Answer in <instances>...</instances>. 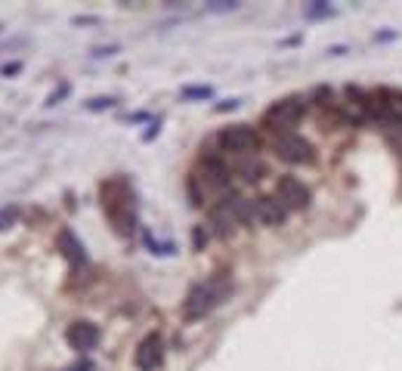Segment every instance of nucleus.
Returning a JSON list of instances; mask_svg holds the SVG:
<instances>
[{
	"label": "nucleus",
	"mask_w": 402,
	"mask_h": 371,
	"mask_svg": "<svg viewBox=\"0 0 402 371\" xmlns=\"http://www.w3.org/2000/svg\"><path fill=\"white\" fill-rule=\"evenodd\" d=\"M99 198H102V207H106L111 229L121 239H130L137 232V195H133L130 183L124 176H111V180L102 183Z\"/></svg>",
	"instance_id": "obj_1"
},
{
	"label": "nucleus",
	"mask_w": 402,
	"mask_h": 371,
	"mask_svg": "<svg viewBox=\"0 0 402 371\" xmlns=\"http://www.w3.org/2000/svg\"><path fill=\"white\" fill-rule=\"evenodd\" d=\"M229 279L226 276H220V279H211V281H201V285H192V291L189 297H186V303H183V316L186 318H201V316H207L217 303L226 300V294H229Z\"/></svg>",
	"instance_id": "obj_2"
},
{
	"label": "nucleus",
	"mask_w": 402,
	"mask_h": 371,
	"mask_svg": "<svg viewBox=\"0 0 402 371\" xmlns=\"http://www.w3.org/2000/svg\"><path fill=\"white\" fill-rule=\"evenodd\" d=\"M303 111H307V106H303V99H297V96H288V99H279V102H272L270 108H266V115H263V124L270 130L275 133H294V127L300 124V118H303Z\"/></svg>",
	"instance_id": "obj_3"
},
{
	"label": "nucleus",
	"mask_w": 402,
	"mask_h": 371,
	"mask_svg": "<svg viewBox=\"0 0 402 371\" xmlns=\"http://www.w3.org/2000/svg\"><path fill=\"white\" fill-rule=\"evenodd\" d=\"M368 121L377 124H402V90L381 87L368 93Z\"/></svg>",
	"instance_id": "obj_4"
},
{
	"label": "nucleus",
	"mask_w": 402,
	"mask_h": 371,
	"mask_svg": "<svg viewBox=\"0 0 402 371\" xmlns=\"http://www.w3.org/2000/svg\"><path fill=\"white\" fill-rule=\"evenodd\" d=\"M217 143L223 152H233V155H248L260 146V136L251 124H233V127H223Z\"/></svg>",
	"instance_id": "obj_5"
},
{
	"label": "nucleus",
	"mask_w": 402,
	"mask_h": 371,
	"mask_svg": "<svg viewBox=\"0 0 402 371\" xmlns=\"http://www.w3.org/2000/svg\"><path fill=\"white\" fill-rule=\"evenodd\" d=\"M275 155H279L282 161H288V164H310L312 158H316V148H312L303 136H297V133H285V136H279L272 143Z\"/></svg>",
	"instance_id": "obj_6"
},
{
	"label": "nucleus",
	"mask_w": 402,
	"mask_h": 371,
	"mask_svg": "<svg viewBox=\"0 0 402 371\" xmlns=\"http://www.w3.org/2000/svg\"><path fill=\"white\" fill-rule=\"evenodd\" d=\"M275 198L288 207V211H303L310 207V186L297 176H282L279 180V189H275Z\"/></svg>",
	"instance_id": "obj_7"
},
{
	"label": "nucleus",
	"mask_w": 402,
	"mask_h": 371,
	"mask_svg": "<svg viewBox=\"0 0 402 371\" xmlns=\"http://www.w3.org/2000/svg\"><path fill=\"white\" fill-rule=\"evenodd\" d=\"M99 325L87 322V318H78V322H71L69 328H65V340H69L71 350L78 353H90L96 350V344H99Z\"/></svg>",
	"instance_id": "obj_8"
},
{
	"label": "nucleus",
	"mask_w": 402,
	"mask_h": 371,
	"mask_svg": "<svg viewBox=\"0 0 402 371\" xmlns=\"http://www.w3.org/2000/svg\"><path fill=\"white\" fill-rule=\"evenodd\" d=\"M161 362H165V340H161L158 331H152V334H146L137 346V368L155 371V368H161Z\"/></svg>",
	"instance_id": "obj_9"
},
{
	"label": "nucleus",
	"mask_w": 402,
	"mask_h": 371,
	"mask_svg": "<svg viewBox=\"0 0 402 371\" xmlns=\"http://www.w3.org/2000/svg\"><path fill=\"white\" fill-rule=\"evenodd\" d=\"M251 204H254V223H263V226H279V223H285V217H288V207L275 195L251 198Z\"/></svg>",
	"instance_id": "obj_10"
},
{
	"label": "nucleus",
	"mask_w": 402,
	"mask_h": 371,
	"mask_svg": "<svg viewBox=\"0 0 402 371\" xmlns=\"http://www.w3.org/2000/svg\"><path fill=\"white\" fill-rule=\"evenodd\" d=\"M195 180L205 183L207 189H214V192H223L229 186V170L220 158H205L201 161V167L195 170Z\"/></svg>",
	"instance_id": "obj_11"
},
{
	"label": "nucleus",
	"mask_w": 402,
	"mask_h": 371,
	"mask_svg": "<svg viewBox=\"0 0 402 371\" xmlns=\"http://www.w3.org/2000/svg\"><path fill=\"white\" fill-rule=\"evenodd\" d=\"M56 248H59V254L69 260L71 266H84V263H87V251H84V244L78 241V235H74L71 229H62V232H59Z\"/></svg>",
	"instance_id": "obj_12"
},
{
	"label": "nucleus",
	"mask_w": 402,
	"mask_h": 371,
	"mask_svg": "<svg viewBox=\"0 0 402 371\" xmlns=\"http://www.w3.org/2000/svg\"><path fill=\"white\" fill-rule=\"evenodd\" d=\"M263 174H266V164L260 158H242V161H238V176H242L244 183L263 180Z\"/></svg>",
	"instance_id": "obj_13"
},
{
	"label": "nucleus",
	"mask_w": 402,
	"mask_h": 371,
	"mask_svg": "<svg viewBox=\"0 0 402 371\" xmlns=\"http://www.w3.org/2000/svg\"><path fill=\"white\" fill-rule=\"evenodd\" d=\"M16 220H19V207H16V204L0 207V232H4V229H10Z\"/></svg>",
	"instance_id": "obj_14"
},
{
	"label": "nucleus",
	"mask_w": 402,
	"mask_h": 371,
	"mask_svg": "<svg viewBox=\"0 0 402 371\" xmlns=\"http://www.w3.org/2000/svg\"><path fill=\"white\" fill-rule=\"evenodd\" d=\"M143 241L148 244V251H152V254H174V244H158L148 232H143Z\"/></svg>",
	"instance_id": "obj_15"
},
{
	"label": "nucleus",
	"mask_w": 402,
	"mask_h": 371,
	"mask_svg": "<svg viewBox=\"0 0 402 371\" xmlns=\"http://www.w3.org/2000/svg\"><path fill=\"white\" fill-rule=\"evenodd\" d=\"M111 106H115V99H111V96H96V99L87 102V108H90V111H106Z\"/></svg>",
	"instance_id": "obj_16"
},
{
	"label": "nucleus",
	"mask_w": 402,
	"mask_h": 371,
	"mask_svg": "<svg viewBox=\"0 0 402 371\" xmlns=\"http://www.w3.org/2000/svg\"><path fill=\"white\" fill-rule=\"evenodd\" d=\"M211 93H214L211 87H186V90H183L186 99H207Z\"/></svg>",
	"instance_id": "obj_17"
},
{
	"label": "nucleus",
	"mask_w": 402,
	"mask_h": 371,
	"mask_svg": "<svg viewBox=\"0 0 402 371\" xmlns=\"http://www.w3.org/2000/svg\"><path fill=\"white\" fill-rule=\"evenodd\" d=\"M331 13H334V6H328V4H312V6H307V16H310V19L331 16Z\"/></svg>",
	"instance_id": "obj_18"
},
{
	"label": "nucleus",
	"mask_w": 402,
	"mask_h": 371,
	"mask_svg": "<svg viewBox=\"0 0 402 371\" xmlns=\"http://www.w3.org/2000/svg\"><path fill=\"white\" fill-rule=\"evenodd\" d=\"M69 90H71V87H69V84L56 87V90H53V93H50V96H47V106H56V102H59V99H62V96H69Z\"/></svg>",
	"instance_id": "obj_19"
},
{
	"label": "nucleus",
	"mask_w": 402,
	"mask_h": 371,
	"mask_svg": "<svg viewBox=\"0 0 402 371\" xmlns=\"http://www.w3.org/2000/svg\"><path fill=\"white\" fill-rule=\"evenodd\" d=\"M69 371H93V362L90 359H81V362H74Z\"/></svg>",
	"instance_id": "obj_20"
},
{
	"label": "nucleus",
	"mask_w": 402,
	"mask_h": 371,
	"mask_svg": "<svg viewBox=\"0 0 402 371\" xmlns=\"http://www.w3.org/2000/svg\"><path fill=\"white\" fill-rule=\"evenodd\" d=\"M195 248H205V229H195Z\"/></svg>",
	"instance_id": "obj_21"
},
{
	"label": "nucleus",
	"mask_w": 402,
	"mask_h": 371,
	"mask_svg": "<svg viewBox=\"0 0 402 371\" xmlns=\"http://www.w3.org/2000/svg\"><path fill=\"white\" fill-rule=\"evenodd\" d=\"M238 106V99H226L223 106H217V111H229V108H235Z\"/></svg>",
	"instance_id": "obj_22"
},
{
	"label": "nucleus",
	"mask_w": 402,
	"mask_h": 371,
	"mask_svg": "<svg viewBox=\"0 0 402 371\" xmlns=\"http://www.w3.org/2000/svg\"><path fill=\"white\" fill-rule=\"evenodd\" d=\"M22 69V65L19 62H13V65H4V69H0V71H4V74H16Z\"/></svg>",
	"instance_id": "obj_23"
}]
</instances>
